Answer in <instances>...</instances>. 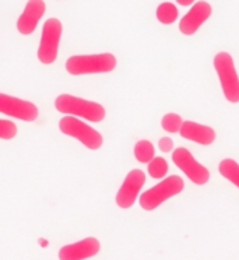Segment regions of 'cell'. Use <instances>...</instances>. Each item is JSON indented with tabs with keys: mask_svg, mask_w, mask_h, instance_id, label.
I'll use <instances>...</instances> for the list:
<instances>
[{
	"mask_svg": "<svg viewBox=\"0 0 239 260\" xmlns=\"http://www.w3.org/2000/svg\"><path fill=\"white\" fill-rule=\"evenodd\" d=\"M55 108L57 112L66 116H80L88 122L99 123L107 116L105 108L98 102L88 101L84 98L70 95V94H60L55 100Z\"/></svg>",
	"mask_w": 239,
	"mask_h": 260,
	"instance_id": "1",
	"label": "cell"
},
{
	"mask_svg": "<svg viewBox=\"0 0 239 260\" xmlns=\"http://www.w3.org/2000/svg\"><path fill=\"white\" fill-rule=\"evenodd\" d=\"M116 64V57L109 52L94 55H74L69 57L64 63L67 73L72 76L111 73L115 70Z\"/></svg>",
	"mask_w": 239,
	"mask_h": 260,
	"instance_id": "2",
	"label": "cell"
},
{
	"mask_svg": "<svg viewBox=\"0 0 239 260\" xmlns=\"http://www.w3.org/2000/svg\"><path fill=\"white\" fill-rule=\"evenodd\" d=\"M213 66L216 70L222 92L228 102H239V76L233 64L232 56L228 52H218L213 59Z\"/></svg>",
	"mask_w": 239,
	"mask_h": 260,
	"instance_id": "3",
	"label": "cell"
},
{
	"mask_svg": "<svg viewBox=\"0 0 239 260\" xmlns=\"http://www.w3.org/2000/svg\"><path fill=\"white\" fill-rule=\"evenodd\" d=\"M185 187V182L181 176L172 175L157 183L155 186L148 189L140 196V206L146 211H153L158 206L166 202L168 199L177 196L182 192Z\"/></svg>",
	"mask_w": 239,
	"mask_h": 260,
	"instance_id": "4",
	"label": "cell"
},
{
	"mask_svg": "<svg viewBox=\"0 0 239 260\" xmlns=\"http://www.w3.org/2000/svg\"><path fill=\"white\" fill-rule=\"evenodd\" d=\"M59 130L63 135L79 140L88 150H98L103 147V135L74 116H63L59 120Z\"/></svg>",
	"mask_w": 239,
	"mask_h": 260,
	"instance_id": "5",
	"label": "cell"
},
{
	"mask_svg": "<svg viewBox=\"0 0 239 260\" xmlns=\"http://www.w3.org/2000/svg\"><path fill=\"white\" fill-rule=\"evenodd\" d=\"M63 25L57 18H48L41 34V42L38 46V60L45 66H49L57 59L59 44L62 38Z\"/></svg>",
	"mask_w": 239,
	"mask_h": 260,
	"instance_id": "6",
	"label": "cell"
},
{
	"mask_svg": "<svg viewBox=\"0 0 239 260\" xmlns=\"http://www.w3.org/2000/svg\"><path fill=\"white\" fill-rule=\"evenodd\" d=\"M172 161L196 185H204L210 181V171L197 162L188 148H175L172 153Z\"/></svg>",
	"mask_w": 239,
	"mask_h": 260,
	"instance_id": "7",
	"label": "cell"
},
{
	"mask_svg": "<svg viewBox=\"0 0 239 260\" xmlns=\"http://www.w3.org/2000/svg\"><path fill=\"white\" fill-rule=\"evenodd\" d=\"M0 113L20 119L23 122H34L38 118V107L27 100L0 92Z\"/></svg>",
	"mask_w": 239,
	"mask_h": 260,
	"instance_id": "8",
	"label": "cell"
},
{
	"mask_svg": "<svg viewBox=\"0 0 239 260\" xmlns=\"http://www.w3.org/2000/svg\"><path fill=\"white\" fill-rule=\"evenodd\" d=\"M146 183V174L142 170H131L116 193V204L120 209H130L137 200L139 192Z\"/></svg>",
	"mask_w": 239,
	"mask_h": 260,
	"instance_id": "9",
	"label": "cell"
},
{
	"mask_svg": "<svg viewBox=\"0 0 239 260\" xmlns=\"http://www.w3.org/2000/svg\"><path fill=\"white\" fill-rule=\"evenodd\" d=\"M211 12L213 9L209 2H196L179 21V31L186 37L194 35L199 31L200 27L210 18Z\"/></svg>",
	"mask_w": 239,
	"mask_h": 260,
	"instance_id": "10",
	"label": "cell"
},
{
	"mask_svg": "<svg viewBox=\"0 0 239 260\" xmlns=\"http://www.w3.org/2000/svg\"><path fill=\"white\" fill-rule=\"evenodd\" d=\"M101 250V243L97 238L88 237L79 242L64 245L59 250V260H87L97 256Z\"/></svg>",
	"mask_w": 239,
	"mask_h": 260,
	"instance_id": "11",
	"label": "cell"
},
{
	"mask_svg": "<svg viewBox=\"0 0 239 260\" xmlns=\"http://www.w3.org/2000/svg\"><path fill=\"white\" fill-rule=\"evenodd\" d=\"M46 12V3L42 0H29L24 12L17 20V31L21 35H31L34 32L41 18Z\"/></svg>",
	"mask_w": 239,
	"mask_h": 260,
	"instance_id": "12",
	"label": "cell"
},
{
	"mask_svg": "<svg viewBox=\"0 0 239 260\" xmlns=\"http://www.w3.org/2000/svg\"><path fill=\"white\" fill-rule=\"evenodd\" d=\"M183 139H188L190 142L197 143L201 146H210L216 142V130L206 126V124L196 123L193 120H185L182 127L179 130Z\"/></svg>",
	"mask_w": 239,
	"mask_h": 260,
	"instance_id": "13",
	"label": "cell"
},
{
	"mask_svg": "<svg viewBox=\"0 0 239 260\" xmlns=\"http://www.w3.org/2000/svg\"><path fill=\"white\" fill-rule=\"evenodd\" d=\"M157 20L159 23L164 24V25H171L178 20L179 12H178V7L175 6V3L172 2H164L157 7Z\"/></svg>",
	"mask_w": 239,
	"mask_h": 260,
	"instance_id": "14",
	"label": "cell"
},
{
	"mask_svg": "<svg viewBox=\"0 0 239 260\" xmlns=\"http://www.w3.org/2000/svg\"><path fill=\"white\" fill-rule=\"evenodd\" d=\"M218 171L227 181L233 183L239 189V164L235 159H222L218 165Z\"/></svg>",
	"mask_w": 239,
	"mask_h": 260,
	"instance_id": "15",
	"label": "cell"
},
{
	"mask_svg": "<svg viewBox=\"0 0 239 260\" xmlns=\"http://www.w3.org/2000/svg\"><path fill=\"white\" fill-rule=\"evenodd\" d=\"M133 153H134V158L139 162L148 164L155 157V148H154L153 143L148 142V140H139L134 146Z\"/></svg>",
	"mask_w": 239,
	"mask_h": 260,
	"instance_id": "16",
	"label": "cell"
},
{
	"mask_svg": "<svg viewBox=\"0 0 239 260\" xmlns=\"http://www.w3.org/2000/svg\"><path fill=\"white\" fill-rule=\"evenodd\" d=\"M147 170L151 178H154V179H161V178H165L169 167H168V162H166L165 158H162V157H154L153 161L148 162Z\"/></svg>",
	"mask_w": 239,
	"mask_h": 260,
	"instance_id": "17",
	"label": "cell"
},
{
	"mask_svg": "<svg viewBox=\"0 0 239 260\" xmlns=\"http://www.w3.org/2000/svg\"><path fill=\"white\" fill-rule=\"evenodd\" d=\"M183 120L178 113H166L161 120V126L162 129L168 132V133H178L181 127H182Z\"/></svg>",
	"mask_w": 239,
	"mask_h": 260,
	"instance_id": "18",
	"label": "cell"
},
{
	"mask_svg": "<svg viewBox=\"0 0 239 260\" xmlns=\"http://www.w3.org/2000/svg\"><path fill=\"white\" fill-rule=\"evenodd\" d=\"M17 136V124L10 120L0 119V139L12 140Z\"/></svg>",
	"mask_w": 239,
	"mask_h": 260,
	"instance_id": "19",
	"label": "cell"
},
{
	"mask_svg": "<svg viewBox=\"0 0 239 260\" xmlns=\"http://www.w3.org/2000/svg\"><path fill=\"white\" fill-rule=\"evenodd\" d=\"M158 147L162 153H169V151H172V148H174V142H172V139H169V137H162V139H159Z\"/></svg>",
	"mask_w": 239,
	"mask_h": 260,
	"instance_id": "20",
	"label": "cell"
},
{
	"mask_svg": "<svg viewBox=\"0 0 239 260\" xmlns=\"http://www.w3.org/2000/svg\"><path fill=\"white\" fill-rule=\"evenodd\" d=\"M178 5H181V6H193L194 2L193 0H178Z\"/></svg>",
	"mask_w": 239,
	"mask_h": 260,
	"instance_id": "21",
	"label": "cell"
}]
</instances>
